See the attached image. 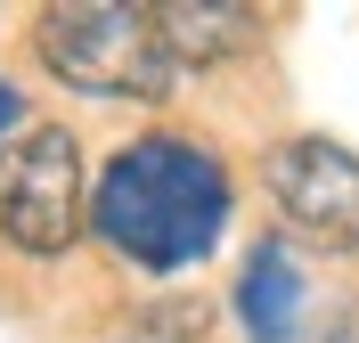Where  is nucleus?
Here are the masks:
<instances>
[{
	"label": "nucleus",
	"instance_id": "f257e3e1",
	"mask_svg": "<svg viewBox=\"0 0 359 343\" xmlns=\"http://www.w3.org/2000/svg\"><path fill=\"white\" fill-rule=\"evenodd\" d=\"M90 229L139 270H180L204 262L229 229V172L212 147L172 131L131 139L90 188Z\"/></svg>",
	"mask_w": 359,
	"mask_h": 343
},
{
	"label": "nucleus",
	"instance_id": "f03ea898",
	"mask_svg": "<svg viewBox=\"0 0 359 343\" xmlns=\"http://www.w3.org/2000/svg\"><path fill=\"white\" fill-rule=\"evenodd\" d=\"M41 66L90 98H172L180 58L147 0H57L41 8Z\"/></svg>",
	"mask_w": 359,
	"mask_h": 343
},
{
	"label": "nucleus",
	"instance_id": "7ed1b4c3",
	"mask_svg": "<svg viewBox=\"0 0 359 343\" xmlns=\"http://www.w3.org/2000/svg\"><path fill=\"white\" fill-rule=\"evenodd\" d=\"M82 147L57 123H33L17 147H0V237L17 253H66L82 237Z\"/></svg>",
	"mask_w": 359,
	"mask_h": 343
},
{
	"label": "nucleus",
	"instance_id": "20e7f679",
	"mask_svg": "<svg viewBox=\"0 0 359 343\" xmlns=\"http://www.w3.org/2000/svg\"><path fill=\"white\" fill-rule=\"evenodd\" d=\"M269 196L311 246L359 253V156L335 139H286L269 147Z\"/></svg>",
	"mask_w": 359,
	"mask_h": 343
},
{
	"label": "nucleus",
	"instance_id": "39448f33",
	"mask_svg": "<svg viewBox=\"0 0 359 343\" xmlns=\"http://www.w3.org/2000/svg\"><path fill=\"white\" fill-rule=\"evenodd\" d=\"M302 262H294L278 237H262V246L245 253V278H237V319H245L253 343H294L302 335Z\"/></svg>",
	"mask_w": 359,
	"mask_h": 343
},
{
	"label": "nucleus",
	"instance_id": "423d86ee",
	"mask_svg": "<svg viewBox=\"0 0 359 343\" xmlns=\"http://www.w3.org/2000/svg\"><path fill=\"white\" fill-rule=\"evenodd\" d=\"M156 17H163V41H172L180 74L188 66H221V58L262 41V8L253 0H156Z\"/></svg>",
	"mask_w": 359,
	"mask_h": 343
},
{
	"label": "nucleus",
	"instance_id": "0eeeda50",
	"mask_svg": "<svg viewBox=\"0 0 359 343\" xmlns=\"http://www.w3.org/2000/svg\"><path fill=\"white\" fill-rule=\"evenodd\" d=\"M204 335V302H156L131 319V343H196Z\"/></svg>",
	"mask_w": 359,
	"mask_h": 343
},
{
	"label": "nucleus",
	"instance_id": "6e6552de",
	"mask_svg": "<svg viewBox=\"0 0 359 343\" xmlns=\"http://www.w3.org/2000/svg\"><path fill=\"white\" fill-rule=\"evenodd\" d=\"M17 123H25V98L0 82V147H8V131H17Z\"/></svg>",
	"mask_w": 359,
	"mask_h": 343
},
{
	"label": "nucleus",
	"instance_id": "1a4fd4ad",
	"mask_svg": "<svg viewBox=\"0 0 359 343\" xmlns=\"http://www.w3.org/2000/svg\"><path fill=\"white\" fill-rule=\"evenodd\" d=\"M327 343H359V302H351V311L335 319V335H327Z\"/></svg>",
	"mask_w": 359,
	"mask_h": 343
}]
</instances>
